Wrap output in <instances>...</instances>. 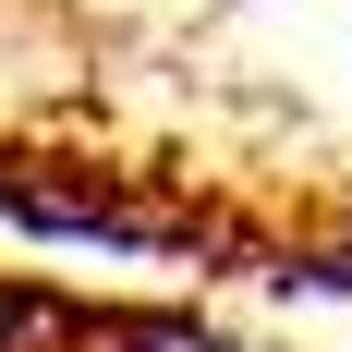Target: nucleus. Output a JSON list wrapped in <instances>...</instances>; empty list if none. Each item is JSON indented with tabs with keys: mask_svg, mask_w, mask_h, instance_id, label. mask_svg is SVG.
I'll use <instances>...</instances> for the list:
<instances>
[{
	"mask_svg": "<svg viewBox=\"0 0 352 352\" xmlns=\"http://www.w3.org/2000/svg\"><path fill=\"white\" fill-rule=\"evenodd\" d=\"M85 352H255V340H231V328H207V316H98Z\"/></svg>",
	"mask_w": 352,
	"mask_h": 352,
	"instance_id": "1",
	"label": "nucleus"
}]
</instances>
